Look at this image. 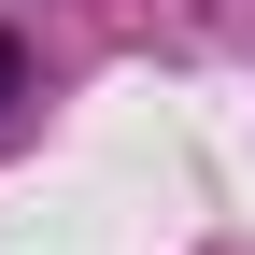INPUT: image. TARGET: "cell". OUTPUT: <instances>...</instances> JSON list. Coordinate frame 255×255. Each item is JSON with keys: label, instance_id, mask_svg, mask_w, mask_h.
Returning a JSON list of instances; mask_svg holds the SVG:
<instances>
[{"label": "cell", "instance_id": "cell-1", "mask_svg": "<svg viewBox=\"0 0 255 255\" xmlns=\"http://www.w3.org/2000/svg\"><path fill=\"white\" fill-rule=\"evenodd\" d=\"M14 71H28V57H14V28H0V100H14Z\"/></svg>", "mask_w": 255, "mask_h": 255}]
</instances>
